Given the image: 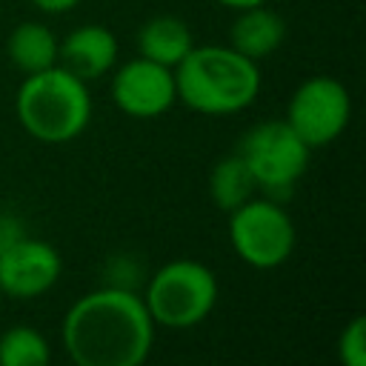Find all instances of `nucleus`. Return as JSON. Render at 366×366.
Wrapping results in <instances>:
<instances>
[{
    "label": "nucleus",
    "mask_w": 366,
    "mask_h": 366,
    "mask_svg": "<svg viewBox=\"0 0 366 366\" xmlns=\"http://www.w3.org/2000/svg\"><path fill=\"white\" fill-rule=\"evenodd\" d=\"M60 340L74 366H143L154 343V320L137 292L103 286L69 306Z\"/></svg>",
    "instance_id": "f257e3e1"
},
{
    "label": "nucleus",
    "mask_w": 366,
    "mask_h": 366,
    "mask_svg": "<svg viewBox=\"0 0 366 366\" xmlns=\"http://www.w3.org/2000/svg\"><path fill=\"white\" fill-rule=\"evenodd\" d=\"M177 100L200 114H234L254 103L260 92V69L232 46H192L174 66Z\"/></svg>",
    "instance_id": "f03ea898"
},
{
    "label": "nucleus",
    "mask_w": 366,
    "mask_h": 366,
    "mask_svg": "<svg viewBox=\"0 0 366 366\" xmlns=\"http://www.w3.org/2000/svg\"><path fill=\"white\" fill-rule=\"evenodd\" d=\"M14 112L34 140L57 146L86 132L92 120V94L80 77L63 66H51L23 77Z\"/></svg>",
    "instance_id": "7ed1b4c3"
},
{
    "label": "nucleus",
    "mask_w": 366,
    "mask_h": 366,
    "mask_svg": "<svg viewBox=\"0 0 366 366\" xmlns=\"http://www.w3.org/2000/svg\"><path fill=\"white\" fill-rule=\"evenodd\" d=\"M217 277L200 260H172L160 266L143 292V306L154 326L192 329L203 323L217 303Z\"/></svg>",
    "instance_id": "20e7f679"
},
{
    "label": "nucleus",
    "mask_w": 366,
    "mask_h": 366,
    "mask_svg": "<svg viewBox=\"0 0 366 366\" xmlns=\"http://www.w3.org/2000/svg\"><path fill=\"white\" fill-rule=\"evenodd\" d=\"M237 154L252 172L254 186L272 194V200H280L292 194L295 183L309 169L312 149L286 120H263L243 134Z\"/></svg>",
    "instance_id": "39448f33"
},
{
    "label": "nucleus",
    "mask_w": 366,
    "mask_h": 366,
    "mask_svg": "<svg viewBox=\"0 0 366 366\" xmlns=\"http://www.w3.org/2000/svg\"><path fill=\"white\" fill-rule=\"evenodd\" d=\"M229 240L237 257L252 269H274L292 257L297 229L280 200L249 197L229 212Z\"/></svg>",
    "instance_id": "423d86ee"
},
{
    "label": "nucleus",
    "mask_w": 366,
    "mask_h": 366,
    "mask_svg": "<svg viewBox=\"0 0 366 366\" xmlns=\"http://www.w3.org/2000/svg\"><path fill=\"white\" fill-rule=\"evenodd\" d=\"M349 117H352V97L346 86L329 74H315L306 77L292 92L283 120L309 149H317L337 140L346 132Z\"/></svg>",
    "instance_id": "0eeeda50"
},
{
    "label": "nucleus",
    "mask_w": 366,
    "mask_h": 366,
    "mask_svg": "<svg viewBox=\"0 0 366 366\" xmlns=\"http://www.w3.org/2000/svg\"><path fill=\"white\" fill-rule=\"evenodd\" d=\"M112 100L129 117H137V120L160 117L177 103L174 69L146 57H134L114 71Z\"/></svg>",
    "instance_id": "6e6552de"
},
{
    "label": "nucleus",
    "mask_w": 366,
    "mask_h": 366,
    "mask_svg": "<svg viewBox=\"0 0 366 366\" xmlns=\"http://www.w3.org/2000/svg\"><path fill=\"white\" fill-rule=\"evenodd\" d=\"M63 272L60 252L37 237L20 234L0 249V295L31 300L46 295Z\"/></svg>",
    "instance_id": "1a4fd4ad"
},
{
    "label": "nucleus",
    "mask_w": 366,
    "mask_h": 366,
    "mask_svg": "<svg viewBox=\"0 0 366 366\" xmlns=\"http://www.w3.org/2000/svg\"><path fill=\"white\" fill-rule=\"evenodd\" d=\"M114 60H117V40L112 29L100 23L77 26L63 40H57V66H63L83 83L109 74L114 69Z\"/></svg>",
    "instance_id": "9d476101"
},
{
    "label": "nucleus",
    "mask_w": 366,
    "mask_h": 366,
    "mask_svg": "<svg viewBox=\"0 0 366 366\" xmlns=\"http://www.w3.org/2000/svg\"><path fill=\"white\" fill-rule=\"evenodd\" d=\"M283 40H286V20L277 11H272L266 3L240 9L229 29V46L254 63L277 51Z\"/></svg>",
    "instance_id": "9b49d317"
},
{
    "label": "nucleus",
    "mask_w": 366,
    "mask_h": 366,
    "mask_svg": "<svg viewBox=\"0 0 366 366\" xmlns=\"http://www.w3.org/2000/svg\"><path fill=\"white\" fill-rule=\"evenodd\" d=\"M192 29L174 14H154L137 31V51L146 60L174 69L192 51Z\"/></svg>",
    "instance_id": "f8f14e48"
},
{
    "label": "nucleus",
    "mask_w": 366,
    "mask_h": 366,
    "mask_svg": "<svg viewBox=\"0 0 366 366\" xmlns=\"http://www.w3.org/2000/svg\"><path fill=\"white\" fill-rule=\"evenodd\" d=\"M6 51L11 66L23 77L57 66V37L46 23H37V20L17 23L6 40Z\"/></svg>",
    "instance_id": "ddd939ff"
},
{
    "label": "nucleus",
    "mask_w": 366,
    "mask_h": 366,
    "mask_svg": "<svg viewBox=\"0 0 366 366\" xmlns=\"http://www.w3.org/2000/svg\"><path fill=\"white\" fill-rule=\"evenodd\" d=\"M254 189H257L254 177L237 152L220 157L209 174V194H212L214 206L226 214L234 212L237 206H243L249 197H254Z\"/></svg>",
    "instance_id": "4468645a"
},
{
    "label": "nucleus",
    "mask_w": 366,
    "mask_h": 366,
    "mask_svg": "<svg viewBox=\"0 0 366 366\" xmlns=\"http://www.w3.org/2000/svg\"><path fill=\"white\" fill-rule=\"evenodd\" d=\"M49 340L34 326H11L0 335V366H49Z\"/></svg>",
    "instance_id": "2eb2a0df"
},
{
    "label": "nucleus",
    "mask_w": 366,
    "mask_h": 366,
    "mask_svg": "<svg viewBox=\"0 0 366 366\" xmlns=\"http://www.w3.org/2000/svg\"><path fill=\"white\" fill-rule=\"evenodd\" d=\"M337 360L343 366H366V317L355 315L337 337Z\"/></svg>",
    "instance_id": "dca6fc26"
},
{
    "label": "nucleus",
    "mask_w": 366,
    "mask_h": 366,
    "mask_svg": "<svg viewBox=\"0 0 366 366\" xmlns=\"http://www.w3.org/2000/svg\"><path fill=\"white\" fill-rule=\"evenodd\" d=\"M23 232H20V223L9 214H0V249H6L11 240H17Z\"/></svg>",
    "instance_id": "f3484780"
},
{
    "label": "nucleus",
    "mask_w": 366,
    "mask_h": 366,
    "mask_svg": "<svg viewBox=\"0 0 366 366\" xmlns=\"http://www.w3.org/2000/svg\"><path fill=\"white\" fill-rule=\"evenodd\" d=\"M40 11H46V14H63V11H69V9H74L80 0H31Z\"/></svg>",
    "instance_id": "a211bd4d"
},
{
    "label": "nucleus",
    "mask_w": 366,
    "mask_h": 366,
    "mask_svg": "<svg viewBox=\"0 0 366 366\" xmlns=\"http://www.w3.org/2000/svg\"><path fill=\"white\" fill-rule=\"evenodd\" d=\"M214 3H220V6H226V9L240 11V9H249V6H263V3H269V0H214Z\"/></svg>",
    "instance_id": "6ab92c4d"
}]
</instances>
